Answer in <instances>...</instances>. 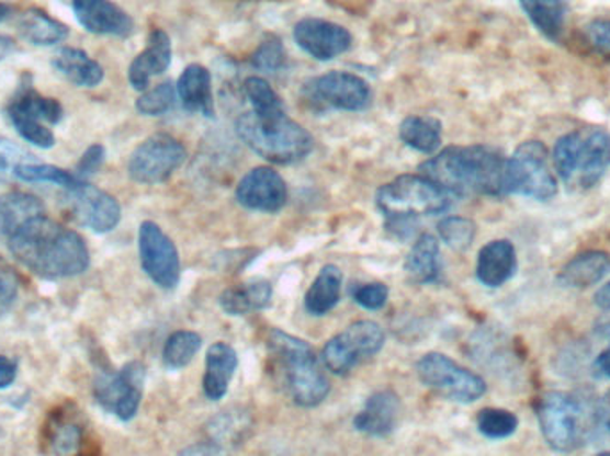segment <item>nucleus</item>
<instances>
[{
  "label": "nucleus",
  "mask_w": 610,
  "mask_h": 456,
  "mask_svg": "<svg viewBox=\"0 0 610 456\" xmlns=\"http://www.w3.org/2000/svg\"><path fill=\"white\" fill-rule=\"evenodd\" d=\"M34 161L36 157L25 152L24 148L11 139L0 136V182L10 181L11 176H15L16 167L20 164Z\"/></svg>",
  "instance_id": "nucleus-42"
},
{
  "label": "nucleus",
  "mask_w": 610,
  "mask_h": 456,
  "mask_svg": "<svg viewBox=\"0 0 610 456\" xmlns=\"http://www.w3.org/2000/svg\"><path fill=\"white\" fill-rule=\"evenodd\" d=\"M518 270V256H516V248L512 242L507 239H496V241L487 242L486 247H482L477 256L478 282L486 287H501L515 276Z\"/></svg>",
  "instance_id": "nucleus-22"
},
{
  "label": "nucleus",
  "mask_w": 610,
  "mask_h": 456,
  "mask_svg": "<svg viewBox=\"0 0 610 456\" xmlns=\"http://www.w3.org/2000/svg\"><path fill=\"white\" fill-rule=\"evenodd\" d=\"M8 247L20 264L50 281L81 275L90 266L84 239L44 214L20 225Z\"/></svg>",
  "instance_id": "nucleus-1"
},
{
  "label": "nucleus",
  "mask_w": 610,
  "mask_h": 456,
  "mask_svg": "<svg viewBox=\"0 0 610 456\" xmlns=\"http://www.w3.org/2000/svg\"><path fill=\"white\" fill-rule=\"evenodd\" d=\"M236 200L245 209L279 213L286 205V182L272 168H253L239 181Z\"/></svg>",
  "instance_id": "nucleus-17"
},
{
  "label": "nucleus",
  "mask_w": 610,
  "mask_h": 456,
  "mask_svg": "<svg viewBox=\"0 0 610 456\" xmlns=\"http://www.w3.org/2000/svg\"><path fill=\"white\" fill-rule=\"evenodd\" d=\"M268 347L281 369L293 403L313 409L324 403L330 392V381L324 373L315 350L302 339L273 328L268 335Z\"/></svg>",
  "instance_id": "nucleus-4"
},
{
  "label": "nucleus",
  "mask_w": 610,
  "mask_h": 456,
  "mask_svg": "<svg viewBox=\"0 0 610 456\" xmlns=\"http://www.w3.org/2000/svg\"><path fill=\"white\" fill-rule=\"evenodd\" d=\"M595 304L598 309L610 310V282L598 289L595 295Z\"/></svg>",
  "instance_id": "nucleus-51"
},
{
  "label": "nucleus",
  "mask_w": 610,
  "mask_h": 456,
  "mask_svg": "<svg viewBox=\"0 0 610 456\" xmlns=\"http://www.w3.org/2000/svg\"><path fill=\"white\" fill-rule=\"evenodd\" d=\"M600 418L601 423L607 428V432H609L610 435V389L607 390V395L601 399Z\"/></svg>",
  "instance_id": "nucleus-52"
},
{
  "label": "nucleus",
  "mask_w": 610,
  "mask_h": 456,
  "mask_svg": "<svg viewBox=\"0 0 610 456\" xmlns=\"http://www.w3.org/2000/svg\"><path fill=\"white\" fill-rule=\"evenodd\" d=\"M81 441L82 433L76 424H63L54 432V452L59 456H74L79 452Z\"/></svg>",
  "instance_id": "nucleus-45"
},
{
  "label": "nucleus",
  "mask_w": 610,
  "mask_h": 456,
  "mask_svg": "<svg viewBox=\"0 0 610 456\" xmlns=\"http://www.w3.org/2000/svg\"><path fill=\"white\" fill-rule=\"evenodd\" d=\"M538 419L544 441L553 452L572 453L587 441L592 421H601L578 396L550 390L538 403Z\"/></svg>",
  "instance_id": "nucleus-7"
},
{
  "label": "nucleus",
  "mask_w": 610,
  "mask_h": 456,
  "mask_svg": "<svg viewBox=\"0 0 610 456\" xmlns=\"http://www.w3.org/2000/svg\"><path fill=\"white\" fill-rule=\"evenodd\" d=\"M302 95L318 111H363L372 102L368 82L349 71H330L310 79L302 88Z\"/></svg>",
  "instance_id": "nucleus-12"
},
{
  "label": "nucleus",
  "mask_w": 610,
  "mask_h": 456,
  "mask_svg": "<svg viewBox=\"0 0 610 456\" xmlns=\"http://www.w3.org/2000/svg\"><path fill=\"white\" fill-rule=\"evenodd\" d=\"M15 176L22 182H47V184L61 185L65 190H74L84 182L76 173L38 161L20 164L16 167Z\"/></svg>",
  "instance_id": "nucleus-36"
},
{
  "label": "nucleus",
  "mask_w": 610,
  "mask_h": 456,
  "mask_svg": "<svg viewBox=\"0 0 610 456\" xmlns=\"http://www.w3.org/2000/svg\"><path fill=\"white\" fill-rule=\"evenodd\" d=\"M518 2L539 33L552 42H558L566 25V0H518Z\"/></svg>",
  "instance_id": "nucleus-31"
},
{
  "label": "nucleus",
  "mask_w": 610,
  "mask_h": 456,
  "mask_svg": "<svg viewBox=\"0 0 610 456\" xmlns=\"http://www.w3.org/2000/svg\"><path fill=\"white\" fill-rule=\"evenodd\" d=\"M176 100V86L170 81L162 82L152 90L145 91L144 95L136 100V110L144 116H161L172 110Z\"/></svg>",
  "instance_id": "nucleus-39"
},
{
  "label": "nucleus",
  "mask_w": 610,
  "mask_h": 456,
  "mask_svg": "<svg viewBox=\"0 0 610 456\" xmlns=\"http://www.w3.org/2000/svg\"><path fill=\"white\" fill-rule=\"evenodd\" d=\"M179 456H227L224 447L218 446L216 442H196L193 446H188L187 449H182Z\"/></svg>",
  "instance_id": "nucleus-48"
},
{
  "label": "nucleus",
  "mask_w": 610,
  "mask_h": 456,
  "mask_svg": "<svg viewBox=\"0 0 610 456\" xmlns=\"http://www.w3.org/2000/svg\"><path fill=\"white\" fill-rule=\"evenodd\" d=\"M272 284L262 278H256V281L222 293L218 304L222 310L229 316H245L253 310L267 309L268 305L272 304Z\"/></svg>",
  "instance_id": "nucleus-27"
},
{
  "label": "nucleus",
  "mask_w": 610,
  "mask_h": 456,
  "mask_svg": "<svg viewBox=\"0 0 610 456\" xmlns=\"http://www.w3.org/2000/svg\"><path fill=\"white\" fill-rule=\"evenodd\" d=\"M238 369V353L227 342H215L205 355V373L202 380L205 398L219 401L229 392L230 380Z\"/></svg>",
  "instance_id": "nucleus-23"
},
{
  "label": "nucleus",
  "mask_w": 610,
  "mask_h": 456,
  "mask_svg": "<svg viewBox=\"0 0 610 456\" xmlns=\"http://www.w3.org/2000/svg\"><path fill=\"white\" fill-rule=\"evenodd\" d=\"M202 338L190 330L173 332L162 347V362L168 369L179 371L191 364L196 353L201 352Z\"/></svg>",
  "instance_id": "nucleus-35"
},
{
  "label": "nucleus",
  "mask_w": 610,
  "mask_h": 456,
  "mask_svg": "<svg viewBox=\"0 0 610 456\" xmlns=\"http://www.w3.org/2000/svg\"><path fill=\"white\" fill-rule=\"evenodd\" d=\"M402 401L393 390H379L370 396L363 410L353 419V426L370 437H387L400 419Z\"/></svg>",
  "instance_id": "nucleus-20"
},
{
  "label": "nucleus",
  "mask_w": 610,
  "mask_h": 456,
  "mask_svg": "<svg viewBox=\"0 0 610 456\" xmlns=\"http://www.w3.org/2000/svg\"><path fill=\"white\" fill-rule=\"evenodd\" d=\"M54 70L79 88H95L104 81V68L81 48L63 47L53 57Z\"/></svg>",
  "instance_id": "nucleus-26"
},
{
  "label": "nucleus",
  "mask_w": 610,
  "mask_h": 456,
  "mask_svg": "<svg viewBox=\"0 0 610 456\" xmlns=\"http://www.w3.org/2000/svg\"><path fill=\"white\" fill-rule=\"evenodd\" d=\"M245 95L252 105L253 113L267 114L284 111L281 99L276 96L272 86L261 77H250L245 81Z\"/></svg>",
  "instance_id": "nucleus-40"
},
{
  "label": "nucleus",
  "mask_w": 610,
  "mask_h": 456,
  "mask_svg": "<svg viewBox=\"0 0 610 456\" xmlns=\"http://www.w3.org/2000/svg\"><path fill=\"white\" fill-rule=\"evenodd\" d=\"M343 273L335 264L321 267L315 282L304 296V307L310 316H325L335 309L341 298Z\"/></svg>",
  "instance_id": "nucleus-28"
},
{
  "label": "nucleus",
  "mask_w": 610,
  "mask_h": 456,
  "mask_svg": "<svg viewBox=\"0 0 610 456\" xmlns=\"http://www.w3.org/2000/svg\"><path fill=\"white\" fill-rule=\"evenodd\" d=\"M177 96L188 113H202L213 116V91H211V73L202 65H190L177 81Z\"/></svg>",
  "instance_id": "nucleus-25"
},
{
  "label": "nucleus",
  "mask_w": 610,
  "mask_h": 456,
  "mask_svg": "<svg viewBox=\"0 0 610 456\" xmlns=\"http://www.w3.org/2000/svg\"><path fill=\"white\" fill-rule=\"evenodd\" d=\"M105 150L102 145L95 142L88 147L87 152L82 153L81 161L77 162V173L76 175L81 179V181H87L91 175H95L97 171L101 170L102 164H104Z\"/></svg>",
  "instance_id": "nucleus-47"
},
{
  "label": "nucleus",
  "mask_w": 610,
  "mask_h": 456,
  "mask_svg": "<svg viewBox=\"0 0 610 456\" xmlns=\"http://www.w3.org/2000/svg\"><path fill=\"white\" fill-rule=\"evenodd\" d=\"M172 62V39L162 29H154L148 36L147 47L134 57L129 67V82L134 90L144 91L156 76L167 71Z\"/></svg>",
  "instance_id": "nucleus-21"
},
{
  "label": "nucleus",
  "mask_w": 610,
  "mask_h": 456,
  "mask_svg": "<svg viewBox=\"0 0 610 456\" xmlns=\"http://www.w3.org/2000/svg\"><path fill=\"white\" fill-rule=\"evenodd\" d=\"M439 242L432 233H423L415 247L410 248L409 255L406 256L407 276L415 284H432L438 281L441 273V259H439Z\"/></svg>",
  "instance_id": "nucleus-29"
},
{
  "label": "nucleus",
  "mask_w": 610,
  "mask_h": 456,
  "mask_svg": "<svg viewBox=\"0 0 610 456\" xmlns=\"http://www.w3.org/2000/svg\"><path fill=\"white\" fill-rule=\"evenodd\" d=\"M13 50H15V42L10 36L0 34V61H4L5 57L10 56Z\"/></svg>",
  "instance_id": "nucleus-53"
},
{
  "label": "nucleus",
  "mask_w": 610,
  "mask_h": 456,
  "mask_svg": "<svg viewBox=\"0 0 610 456\" xmlns=\"http://www.w3.org/2000/svg\"><path fill=\"white\" fill-rule=\"evenodd\" d=\"M139 259L145 273L161 289H176L181 282V259L161 227L144 221L139 227Z\"/></svg>",
  "instance_id": "nucleus-15"
},
{
  "label": "nucleus",
  "mask_w": 610,
  "mask_h": 456,
  "mask_svg": "<svg viewBox=\"0 0 610 456\" xmlns=\"http://www.w3.org/2000/svg\"><path fill=\"white\" fill-rule=\"evenodd\" d=\"M596 456H610V452H603V453H600V455H596Z\"/></svg>",
  "instance_id": "nucleus-55"
},
{
  "label": "nucleus",
  "mask_w": 610,
  "mask_h": 456,
  "mask_svg": "<svg viewBox=\"0 0 610 456\" xmlns=\"http://www.w3.org/2000/svg\"><path fill=\"white\" fill-rule=\"evenodd\" d=\"M253 68L267 71V73H275L282 70L286 65V53L282 47L281 39L268 38L259 45L258 50L252 54Z\"/></svg>",
  "instance_id": "nucleus-41"
},
{
  "label": "nucleus",
  "mask_w": 610,
  "mask_h": 456,
  "mask_svg": "<svg viewBox=\"0 0 610 456\" xmlns=\"http://www.w3.org/2000/svg\"><path fill=\"white\" fill-rule=\"evenodd\" d=\"M16 295H19V276L4 259H0V316H4L13 307Z\"/></svg>",
  "instance_id": "nucleus-44"
},
{
  "label": "nucleus",
  "mask_w": 610,
  "mask_h": 456,
  "mask_svg": "<svg viewBox=\"0 0 610 456\" xmlns=\"http://www.w3.org/2000/svg\"><path fill=\"white\" fill-rule=\"evenodd\" d=\"M16 378V364L8 358V356H0V389L10 387Z\"/></svg>",
  "instance_id": "nucleus-50"
},
{
  "label": "nucleus",
  "mask_w": 610,
  "mask_h": 456,
  "mask_svg": "<svg viewBox=\"0 0 610 456\" xmlns=\"http://www.w3.org/2000/svg\"><path fill=\"white\" fill-rule=\"evenodd\" d=\"M420 175L427 176L455 198L509 195L507 157L486 145L447 148L421 164Z\"/></svg>",
  "instance_id": "nucleus-2"
},
{
  "label": "nucleus",
  "mask_w": 610,
  "mask_h": 456,
  "mask_svg": "<svg viewBox=\"0 0 610 456\" xmlns=\"http://www.w3.org/2000/svg\"><path fill=\"white\" fill-rule=\"evenodd\" d=\"M586 36L591 47L610 61V20H595L586 27Z\"/></svg>",
  "instance_id": "nucleus-46"
},
{
  "label": "nucleus",
  "mask_w": 610,
  "mask_h": 456,
  "mask_svg": "<svg viewBox=\"0 0 610 456\" xmlns=\"http://www.w3.org/2000/svg\"><path fill=\"white\" fill-rule=\"evenodd\" d=\"M5 114L22 139L34 147L53 148L56 136L50 128L45 127L44 122L59 124L65 111L58 100L38 95L33 88H22L11 100Z\"/></svg>",
  "instance_id": "nucleus-10"
},
{
  "label": "nucleus",
  "mask_w": 610,
  "mask_h": 456,
  "mask_svg": "<svg viewBox=\"0 0 610 456\" xmlns=\"http://www.w3.org/2000/svg\"><path fill=\"white\" fill-rule=\"evenodd\" d=\"M239 138L248 148L275 164L304 161L315 148V139L284 111L258 114L250 111L236 122Z\"/></svg>",
  "instance_id": "nucleus-5"
},
{
  "label": "nucleus",
  "mask_w": 610,
  "mask_h": 456,
  "mask_svg": "<svg viewBox=\"0 0 610 456\" xmlns=\"http://www.w3.org/2000/svg\"><path fill=\"white\" fill-rule=\"evenodd\" d=\"M518 424L520 421L516 418V413L509 412V410L484 409L477 415L478 432L492 441H500V438L515 435Z\"/></svg>",
  "instance_id": "nucleus-37"
},
{
  "label": "nucleus",
  "mask_w": 610,
  "mask_h": 456,
  "mask_svg": "<svg viewBox=\"0 0 610 456\" xmlns=\"http://www.w3.org/2000/svg\"><path fill=\"white\" fill-rule=\"evenodd\" d=\"M384 342L386 333L381 324L373 321H355L325 344L321 358L327 369L332 371L335 375L343 376L358 366L359 362L377 355L384 347Z\"/></svg>",
  "instance_id": "nucleus-11"
},
{
  "label": "nucleus",
  "mask_w": 610,
  "mask_h": 456,
  "mask_svg": "<svg viewBox=\"0 0 610 456\" xmlns=\"http://www.w3.org/2000/svg\"><path fill=\"white\" fill-rule=\"evenodd\" d=\"M438 232L447 244L455 252H466L477 236V225L472 219L461 216H449L438 225Z\"/></svg>",
  "instance_id": "nucleus-38"
},
{
  "label": "nucleus",
  "mask_w": 610,
  "mask_h": 456,
  "mask_svg": "<svg viewBox=\"0 0 610 456\" xmlns=\"http://www.w3.org/2000/svg\"><path fill=\"white\" fill-rule=\"evenodd\" d=\"M145 366L129 362L115 375H102L95 381V398L102 409L115 413L120 421H131L144 398Z\"/></svg>",
  "instance_id": "nucleus-14"
},
{
  "label": "nucleus",
  "mask_w": 610,
  "mask_h": 456,
  "mask_svg": "<svg viewBox=\"0 0 610 456\" xmlns=\"http://www.w3.org/2000/svg\"><path fill=\"white\" fill-rule=\"evenodd\" d=\"M610 273V255L600 250L584 252L567 262L558 273V284L569 289H587L600 284Z\"/></svg>",
  "instance_id": "nucleus-24"
},
{
  "label": "nucleus",
  "mask_w": 610,
  "mask_h": 456,
  "mask_svg": "<svg viewBox=\"0 0 610 456\" xmlns=\"http://www.w3.org/2000/svg\"><path fill=\"white\" fill-rule=\"evenodd\" d=\"M19 33L31 45L50 47L67 39L68 27L42 10H30L20 19Z\"/></svg>",
  "instance_id": "nucleus-33"
},
{
  "label": "nucleus",
  "mask_w": 610,
  "mask_h": 456,
  "mask_svg": "<svg viewBox=\"0 0 610 456\" xmlns=\"http://www.w3.org/2000/svg\"><path fill=\"white\" fill-rule=\"evenodd\" d=\"M63 202L67 205L68 213L72 214V218L77 219V224L84 225L93 232H111L122 218V209L115 196L88 184L87 181L74 190H67Z\"/></svg>",
  "instance_id": "nucleus-16"
},
{
  "label": "nucleus",
  "mask_w": 610,
  "mask_h": 456,
  "mask_svg": "<svg viewBox=\"0 0 610 456\" xmlns=\"http://www.w3.org/2000/svg\"><path fill=\"white\" fill-rule=\"evenodd\" d=\"M72 10L88 33L118 38L133 34V19L111 0H72Z\"/></svg>",
  "instance_id": "nucleus-19"
},
{
  "label": "nucleus",
  "mask_w": 610,
  "mask_h": 456,
  "mask_svg": "<svg viewBox=\"0 0 610 456\" xmlns=\"http://www.w3.org/2000/svg\"><path fill=\"white\" fill-rule=\"evenodd\" d=\"M455 196L441 190L423 175H402L382 185L375 202L386 218V227L393 236L407 239L415 230L416 219L421 216L443 214L452 207Z\"/></svg>",
  "instance_id": "nucleus-3"
},
{
  "label": "nucleus",
  "mask_w": 610,
  "mask_h": 456,
  "mask_svg": "<svg viewBox=\"0 0 610 456\" xmlns=\"http://www.w3.org/2000/svg\"><path fill=\"white\" fill-rule=\"evenodd\" d=\"M11 13H13V8L10 4H5V2H0V22L10 19Z\"/></svg>",
  "instance_id": "nucleus-54"
},
{
  "label": "nucleus",
  "mask_w": 610,
  "mask_h": 456,
  "mask_svg": "<svg viewBox=\"0 0 610 456\" xmlns=\"http://www.w3.org/2000/svg\"><path fill=\"white\" fill-rule=\"evenodd\" d=\"M592 375L601 380H610V346L596 356L592 362Z\"/></svg>",
  "instance_id": "nucleus-49"
},
{
  "label": "nucleus",
  "mask_w": 610,
  "mask_h": 456,
  "mask_svg": "<svg viewBox=\"0 0 610 456\" xmlns=\"http://www.w3.org/2000/svg\"><path fill=\"white\" fill-rule=\"evenodd\" d=\"M553 164L567 190H591L609 170L610 134L601 127L564 134L553 147Z\"/></svg>",
  "instance_id": "nucleus-6"
},
{
  "label": "nucleus",
  "mask_w": 610,
  "mask_h": 456,
  "mask_svg": "<svg viewBox=\"0 0 610 456\" xmlns=\"http://www.w3.org/2000/svg\"><path fill=\"white\" fill-rule=\"evenodd\" d=\"M350 293H352L353 301L366 310H381L387 304V298H389V289H387L386 285L379 284V282H375V284L355 285Z\"/></svg>",
  "instance_id": "nucleus-43"
},
{
  "label": "nucleus",
  "mask_w": 610,
  "mask_h": 456,
  "mask_svg": "<svg viewBox=\"0 0 610 456\" xmlns=\"http://www.w3.org/2000/svg\"><path fill=\"white\" fill-rule=\"evenodd\" d=\"M509 195L546 202L557 195V181L549 167V150L541 141H524L507 159Z\"/></svg>",
  "instance_id": "nucleus-8"
},
{
  "label": "nucleus",
  "mask_w": 610,
  "mask_h": 456,
  "mask_svg": "<svg viewBox=\"0 0 610 456\" xmlns=\"http://www.w3.org/2000/svg\"><path fill=\"white\" fill-rule=\"evenodd\" d=\"M443 125L434 116H407L400 124V139L416 152L434 153L441 145Z\"/></svg>",
  "instance_id": "nucleus-34"
},
{
  "label": "nucleus",
  "mask_w": 610,
  "mask_h": 456,
  "mask_svg": "<svg viewBox=\"0 0 610 456\" xmlns=\"http://www.w3.org/2000/svg\"><path fill=\"white\" fill-rule=\"evenodd\" d=\"M252 428V419L245 410L233 409L225 410L211 419L205 432L210 441L216 442L218 446L224 447L225 452H229L234 446L244 444Z\"/></svg>",
  "instance_id": "nucleus-32"
},
{
  "label": "nucleus",
  "mask_w": 610,
  "mask_h": 456,
  "mask_svg": "<svg viewBox=\"0 0 610 456\" xmlns=\"http://www.w3.org/2000/svg\"><path fill=\"white\" fill-rule=\"evenodd\" d=\"M44 204L27 193H8L0 196V241H8L20 225L42 216Z\"/></svg>",
  "instance_id": "nucleus-30"
},
{
  "label": "nucleus",
  "mask_w": 610,
  "mask_h": 456,
  "mask_svg": "<svg viewBox=\"0 0 610 456\" xmlns=\"http://www.w3.org/2000/svg\"><path fill=\"white\" fill-rule=\"evenodd\" d=\"M416 371L421 384L450 401L473 403L486 395V381L481 376L459 366L458 362L443 353L432 352L421 356Z\"/></svg>",
  "instance_id": "nucleus-9"
},
{
  "label": "nucleus",
  "mask_w": 610,
  "mask_h": 456,
  "mask_svg": "<svg viewBox=\"0 0 610 456\" xmlns=\"http://www.w3.org/2000/svg\"><path fill=\"white\" fill-rule=\"evenodd\" d=\"M293 36L296 45L318 61H330L347 53L352 45V34L343 25L320 19L301 20Z\"/></svg>",
  "instance_id": "nucleus-18"
},
{
  "label": "nucleus",
  "mask_w": 610,
  "mask_h": 456,
  "mask_svg": "<svg viewBox=\"0 0 610 456\" xmlns=\"http://www.w3.org/2000/svg\"><path fill=\"white\" fill-rule=\"evenodd\" d=\"M187 161V148L168 134H154L145 139L129 159L131 179L139 184H161Z\"/></svg>",
  "instance_id": "nucleus-13"
}]
</instances>
